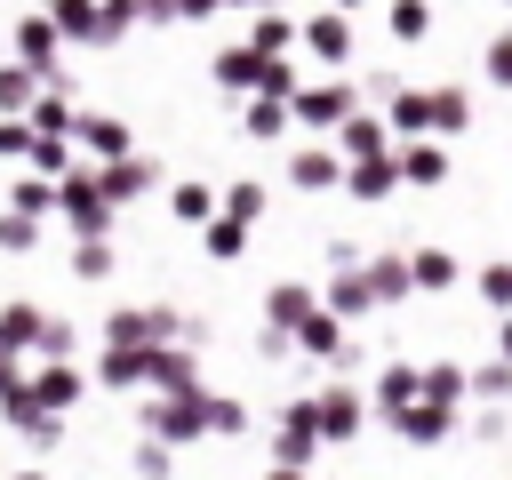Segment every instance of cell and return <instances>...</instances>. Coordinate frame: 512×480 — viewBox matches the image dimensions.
Returning a JSON list of instances; mask_svg holds the SVG:
<instances>
[{"label":"cell","mask_w":512,"mask_h":480,"mask_svg":"<svg viewBox=\"0 0 512 480\" xmlns=\"http://www.w3.org/2000/svg\"><path fill=\"white\" fill-rule=\"evenodd\" d=\"M0 416H8V432H24L32 448H56V432H64L56 416H40V408H32V392H24V384H16L8 400H0Z\"/></svg>","instance_id":"6da1fadb"},{"label":"cell","mask_w":512,"mask_h":480,"mask_svg":"<svg viewBox=\"0 0 512 480\" xmlns=\"http://www.w3.org/2000/svg\"><path fill=\"white\" fill-rule=\"evenodd\" d=\"M24 392H32V408H40V416H56V408H72V400H80V376H72L64 360H48V368H40Z\"/></svg>","instance_id":"7a4b0ae2"},{"label":"cell","mask_w":512,"mask_h":480,"mask_svg":"<svg viewBox=\"0 0 512 480\" xmlns=\"http://www.w3.org/2000/svg\"><path fill=\"white\" fill-rule=\"evenodd\" d=\"M40 328H48V320H40L24 296H8V304H0V352H16V360H24V352L40 344Z\"/></svg>","instance_id":"3957f363"},{"label":"cell","mask_w":512,"mask_h":480,"mask_svg":"<svg viewBox=\"0 0 512 480\" xmlns=\"http://www.w3.org/2000/svg\"><path fill=\"white\" fill-rule=\"evenodd\" d=\"M40 96H48V88H40V72H24V64H0V120H24Z\"/></svg>","instance_id":"277c9868"},{"label":"cell","mask_w":512,"mask_h":480,"mask_svg":"<svg viewBox=\"0 0 512 480\" xmlns=\"http://www.w3.org/2000/svg\"><path fill=\"white\" fill-rule=\"evenodd\" d=\"M64 216H72V224H80V232H96V224H104V192H96V184H88V176H80V168H72V176H64Z\"/></svg>","instance_id":"5b68a950"},{"label":"cell","mask_w":512,"mask_h":480,"mask_svg":"<svg viewBox=\"0 0 512 480\" xmlns=\"http://www.w3.org/2000/svg\"><path fill=\"white\" fill-rule=\"evenodd\" d=\"M48 200H56V192H48V176H16V184H8V216H32V224H40V216H48Z\"/></svg>","instance_id":"8992f818"},{"label":"cell","mask_w":512,"mask_h":480,"mask_svg":"<svg viewBox=\"0 0 512 480\" xmlns=\"http://www.w3.org/2000/svg\"><path fill=\"white\" fill-rule=\"evenodd\" d=\"M72 120H80V112H72L64 96H40V104H32V136H64Z\"/></svg>","instance_id":"52a82bcc"},{"label":"cell","mask_w":512,"mask_h":480,"mask_svg":"<svg viewBox=\"0 0 512 480\" xmlns=\"http://www.w3.org/2000/svg\"><path fill=\"white\" fill-rule=\"evenodd\" d=\"M72 136H80V144H96V152H120V128H112V120H96V112H80V120H72Z\"/></svg>","instance_id":"ba28073f"},{"label":"cell","mask_w":512,"mask_h":480,"mask_svg":"<svg viewBox=\"0 0 512 480\" xmlns=\"http://www.w3.org/2000/svg\"><path fill=\"white\" fill-rule=\"evenodd\" d=\"M72 272H80V280H104V272H112V248H104V240H80V248H72Z\"/></svg>","instance_id":"9c48e42d"},{"label":"cell","mask_w":512,"mask_h":480,"mask_svg":"<svg viewBox=\"0 0 512 480\" xmlns=\"http://www.w3.org/2000/svg\"><path fill=\"white\" fill-rule=\"evenodd\" d=\"M0 248H8V256L40 248V224H32V216H0Z\"/></svg>","instance_id":"30bf717a"},{"label":"cell","mask_w":512,"mask_h":480,"mask_svg":"<svg viewBox=\"0 0 512 480\" xmlns=\"http://www.w3.org/2000/svg\"><path fill=\"white\" fill-rule=\"evenodd\" d=\"M32 168H40V176H72V168H64V144H56V136H32Z\"/></svg>","instance_id":"8fae6325"},{"label":"cell","mask_w":512,"mask_h":480,"mask_svg":"<svg viewBox=\"0 0 512 480\" xmlns=\"http://www.w3.org/2000/svg\"><path fill=\"white\" fill-rule=\"evenodd\" d=\"M0 160H32V128L24 120H0Z\"/></svg>","instance_id":"7c38bea8"},{"label":"cell","mask_w":512,"mask_h":480,"mask_svg":"<svg viewBox=\"0 0 512 480\" xmlns=\"http://www.w3.org/2000/svg\"><path fill=\"white\" fill-rule=\"evenodd\" d=\"M40 352H48V360H64V368H72V328H64V320H48V328H40Z\"/></svg>","instance_id":"4fadbf2b"},{"label":"cell","mask_w":512,"mask_h":480,"mask_svg":"<svg viewBox=\"0 0 512 480\" xmlns=\"http://www.w3.org/2000/svg\"><path fill=\"white\" fill-rule=\"evenodd\" d=\"M16 392V352H0V400Z\"/></svg>","instance_id":"5bb4252c"},{"label":"cell","mask_w":512,"mask_h":480,"mask_svg":"<svg viewBox=\"0 0 512 480\" xmlns=\"http://www.w3.org/2000/svg\"><path fill=\"white\" fill-rule=\"evenodd\" d=\"M16 480H48V472H16Z\"/></svg>","instance_id":"9a60e30c"}]
</instances>
